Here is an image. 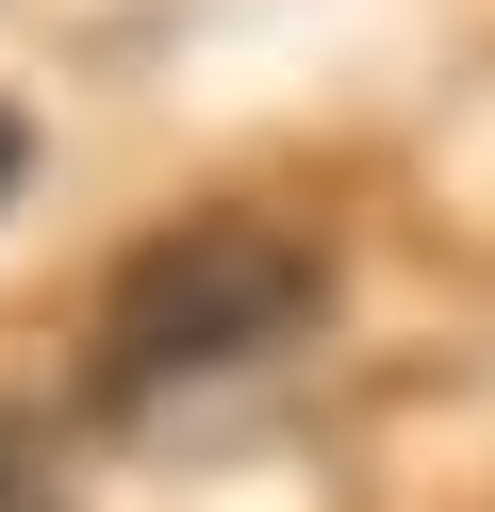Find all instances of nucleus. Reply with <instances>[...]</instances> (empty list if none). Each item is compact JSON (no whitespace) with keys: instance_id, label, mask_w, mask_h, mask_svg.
Segmentation results:
<instances>
[{"instance_id":"nucleus-1","label":"nucleus","mask_w":495,"mask_h":512,"mask_svg":"<svg viewBox=\"0 0 495 512\" xmlns=\"http://www.w3.org/2000/svg\"><path fill=\"white\" fill-rule=\"evenodd\" d=\"M314 331V248L297 232H248V215H198V232H165L149 265L116 281V314H99V397L149 413V397H198V380L264 364V347Z\"/></svg>"},{"instance_id":"nucleus-2","label":"nucleus","mask_w":495,"mask_h":512,"mask_svg":"<svg viewBox=\"0 0 495 512\" xmlns=\"http://www.w3.org/2000/svg\"><path fill=\"white\" fill-rule=\"evenodd\" d=\"M17 166H33V133H17V116H0V199H17Z\"/></svg>"},{"instance_id":"nucleus-3","label":"nucleus","mask_w":495,"mask_h":512,"mask_svg":"<svg viewBox=\"0 0 495 512\" xmlns=\"http://www.w3.org/2000/svg\"><path fill=\"white\" fill-rule=\"evenodd\" d=\"M0 512H50V496H17V463H0Z\"/></svg>"}]
</instances>
